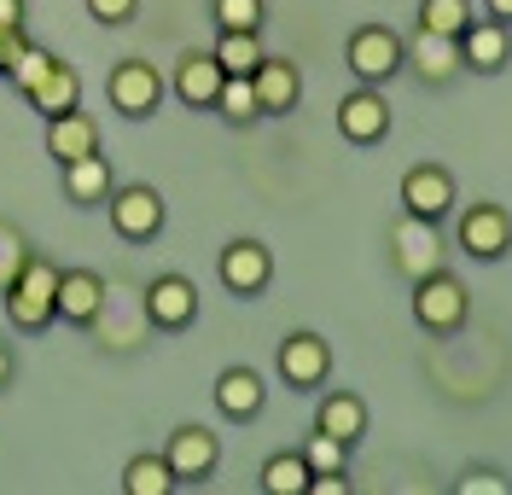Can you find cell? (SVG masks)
<instances>
[{
    "mask_svg": "<svg viewBox=\"0 0 512 495\" xmlns=\"http://www.w3.org/2000/svg\"><path fill=\"white\" fill-rule=\"evenodd\" d=\"M0 303H6V321L18 332H47L59 321V263L41 257V251H30L24 274L0 292Z\"/></svg>",
    "mask_w": 512,
    "mask_h": 495,
    "instance_id": "6da1fadb",
    "label": "cell"
},
{
    "mask_svg": "<svg viewBox=\"0 0 512 495\" xmlns=\"http://www.w3.org/2000/svg\"><path fill=\"white\" fill-rule=\"evenodd\" d=\"M222 76H227V70L216 65V53H198V47H187V53L175 59V70H169V88H175V99H181L187 111H216Z\"/></svg>",
    "mask_w": 512,
    "mask_h": 495,
    "instance_id": "2e32d148",
    "label": "cell"
},
{
    "mask_svg": "<svg viewBox=\"0 0 512 495\" xmlns=\"http://www.w3.org/2000/svg\"><path fill=\"white\" fill-rule=\"evenodd\" d=\"M274 373H280V385L286 391H326V379H332V344L320 338V332H286L280 338V350H274Z\"/></svg>",
    "mask_w": 512,
    "mask_h": 495,
    "instance_id": "8992f818",
    "label": "cell"
},
{
    "mask_svg": "<svg viewBox=\"0 0 512 495\" xmlns=\"http://www.w3.org/2000/svg\"><path fill=\"white\" fill-rule=\"evenodd\" d=\"M216 274L233 297H262L274 280V251L262 239H227L222 257H216Z\"/></svg>",
    "mask_w": 512,
    "mask_h": 495,
    "instance_id": "7c38bea8",
    "label": "cell"
},
{
    "mask_svg": "<svg viewBox=\"0 0 512 495\" xmlns=\"http://www.w3.org/2000/svg\"><path fill=\"white\" fill-rule=\"evenodd\" d=\"M512 59V24H501V18H472L466 24V35H460V65L472 70V76H501Z\"/></svg>",
    "mask_w": 512,
    "mask_h": 495,
    "instance_id": "9a60e30c",
    "label": "cell"
},
{
    "mask_svg": "<svg viewBox=\"0 0 512 495\" xmlns=\"http://www.w3.org/2000/svg\"><path fill=\"white\" fill-rule=\"evenodd\" d=\"M303 495H350V478L344 472H309V490Z\"/></svg>",
    "mask_w": 512,
    "mask_h": 495,
    "instance_id": "e575fe53",
    "label": "cell"
},
{
    "mask_svg": "<svg viewBox=\"0 0 512 495\" xmlns=\"http://www.w3.org/2000/svg\"><path fill=\"white\" fill-rule=\"evenodd\" d=\"M338 134L350 140V146H379L384 134H390V99L384 88H367V82H355L350 94L338 99Z\"/></svg>",
    "mask_w": 512,
    "mask_h": 495,
    "instance_id": "4fadbf2b",
    "label": "cell"
},
{
    "mask_svg": "<svg viewBox=\"0 0 512 495\" xmlns=\"http://www.w3.org/2000/svg\"><path fill=\"white\" fill-rule=\"evenodd\" d=\"M390 257H396V274H402L408 286L425 280V274H437V268H448L437 222H419V216H402V222H396V233H390Z\"/></svg>",
    "mask_w": 512,
    "mask_h": 495,
    "instance_id": "8fae6325",
    "label": "cell"
},
{
    "mask_svg": "<svg viewBox=\"0 0 512 495\" xmlns=\"http://www.w3.org/2000/svg\"><path fill=\"white\" fill-rule=\"evenodd\" d=\"M163 88H169V76H163L152 59H117V65H111V82H105L111 105L123 111L128 123H146V117H158Z\"/></svg>",
    "mask_w": 512,
    "mask_h": 495,
    "instance_id": "52a82bcc",
    "label": "cell"
},
{
    "mask_svg": "<svg viewBox=\"0 0 512 495\" xmlns=\"http://www.w3.org/2000/svg\"><path fill=\"white\" fill-rule=\"evenodd\" d=\"M210 53H216V65H222L227 76H251V70L262 65V53H268V47H262V35H256V30H222Z\"/></svg>",
    "mask_w": 512,
    "mask_h": 495,
    "instance_id": "484cf974",
    "label": "cell"
},
{
    "mask_svg": "<svg viewBox=\"0 0 512 495\" xmlns=\"http://www.w3.org/2000/svg\"><path fill=\"white\" fill-rule=\"evenodd\" d=\"M82 6H88V18L105 24V30H123V24H134V12H140V0H82Z\"/></svg>",
    "mask_w": 512,
    "mask_h": 495,
    "instance_id": "d6a6232c",
    "label": "cell"
},
{
    "mask_svg": "<svg viewBox=\"0 0 512 495\" xmlns=\"http://www.w3.org/2000/svg\"><path fill=\"white\" fill-rule=\"evenodd\" d=\"M163 461H169V472H175L181 484H210L216 466H222V437H216L210 426H198V420H187V426L169 431Z\"/></svg>",
    "mask_w": 512,
    "mask_h": 495,
    "instance_id": "9c48e42d",
    "label": "cell"
},
{
    "mask_svg": "<svg viewBox=\"0 0 512 495\" xmlns=\"http://www.w3.org/2000/svg\"><path fill=\"white\" fill-rule=\"evenodd\" d=\"M117 187V175H111V158L105 152H88V158H76V164H64V198L76 204V210H99L105 198Z\"/></svg>",
    "mask_w": 512,
    "mask_h": 495,
    "instance_id": "7402d4cb",
    "label": "cell"
},
{
    "mask_svg": "<svg viewBox=\"0 0 512 495\" xmlns=\"http://www.w3.org/2000/svg\"><path fill=\"white\" fill-rule=\"evenodd\" d=\"M256 484H262V495H303L309 490V461H303V449H280V455H268Z\"/></svg>",
    "mask_w": 512,
    "mask_h": 495,
    "instance_id": "d4e9b609",
    "label": "cell"
},
{
    "mask_svg": "<svg viewBox=\"0 0 512 495\" xmlns=\"http://www.w3.org/2000/svg\"><path fill=\"white\" fill-rule=\"evenodd\" d=\"M315 431H326V437H338L344 449H355L361 437H367V402L355 391H326L315 408Z\"/></svg>",
    "mask_w": 512,
    "mask_h": 495,
    "instance_id": "603a6c76",
    "label": "cell"
},
{
    "mask_svg": "<svg viewBox=\"0 0 512 495\" xmlns=\"http://www.w3.org/2000/svg\"><path fill=\"white\" fill-rule=\"evenodd\" d=\"M396 198H402V216H419V222H448V216H454V204H460L454 175H448L443 164H408V169H402Z\"/></svg>",
    "mask_w": 512,
    "mask_h": 495,
    "instance_id": "ba28073f",
    "label": "cell"
},
{
    "mask_svg": "<svg viewBox=\"0 0 512 495\" xmlns=\"http://www.w3.org/2000/svg\"><path fill=\"white\" fill-rule=\"evenodd\" d=\"M88 152H105V140H99V123L76 105V111H64V117H47V158L53 164H76V158H88Z\"/></svg>",
    "mask_w": 512,
    "mask_h": 495,
    "instance_id": "d6986e66",
    "label": "cell"
},
{
    "mask_svg": "<svg viewBox=\"0 0 512 495\" xmlns=\"http://www.w3.org/2000/svg\"><path fill=\"white\" fill-rule=\"evenodd\" d=\"M303 461H309V472H344V466H350V449H344L338 437L315 431V437H309V449H303Z\"/></svg>",
    "mask_w": 512,
    "mask_h": 495,
    "instance_id": "4dcf8cb0",
    "label": "cell"
},
{
    "mask_svg": "<svg viewBox=\"0 0 512 495\" xmlns=\"http://www.w3.org/2000/svg\"><path fill=\"white\" fill-rule=\"evenodd\" d=\"M210 18H216V30H256L262 35L268 6L262 0H210Z\"/></svg>",
    "mask_w": 512,
    "mask_h": 495,
    "instance_id": "f546056e",
    "label": "cell"
},
{
    "mask_svg": "<svg viewBox=\"0 0 512 495\" xmlns=\"http://www.w3.org/2000/svg\"><path fill=\"white\" fill-rule=\"evenodd\" d=\"M24 30V0H0V35Z\"/></svg>",
    "mask_w": 512,
    "mask_h": 495,
    "instance_id": "d590c367",
    "label": "cell"
},
{
    "mask_svg": "<svg viewBox=\"0 0 512 495\" xmlns=\"http://www.w3.org/2000/svg\"><path fill=\"white\" fill-rule=\"evenodd\" d=\"M454 245H460L472 263H501V257L512 251L507 204H495V198H472L466 210L454 204Z\"/></svg>",
    "mask_w": 512,
    "mask_h": 495,
    "instance_id": "5b68a950",
    "label": "cell"
},
{
    "mask_svg": "<svg viewBox=\"0 0 512 495\" xmlns=\"http://www.w3.org/2000/svg\"><path fill=\"white\" fill-rule=\"evenodd\" d=\"M30 251H35V245L24 239V228H18V222H0V292H6V286L24 274Z\"/></svg>",
    "mask_w": 512,
    "mask_h": 495,
    "instance_id": "f1b7e54d",
    "label": "cell"
},
{
    "mask_svg": "<svg viewBox=\"0 0 512 495\" xmlns=\"http://www.w3.org/2000/svg\"><path fill=\"white\" fill-rule=\"evenodd\" d=\"M454 495H512V484L501 472H489V466H472V472L454 484Z\"/></svg>",
    "mask_w": 512,
    "mask_h": 495,
    "instance_id": "836d02e7",
    "label": "cell"
},
{
    "mask_svg": "<svg viewBox=\"0 0 512 495\" xmlns=\"http://www.w3.org/2000/svg\"><path fill=\"white\" fill-rule=\"evenodd\" d=\"M216 117H222V123H233V129H251V123H262L251 76H222V94H216Z\"/></svg>",
    "mask_w": 512,
    "mask_h": 495,
    "instance_id": "4316f807",
    "label": "cell"
},
{
    "mask_svg": "<svg viewBox=\"0 0 512 495\" xmlns=\"http://www.w3.org/2000/svg\"><path fill=\"white\" fill-rule=\"evenodd\" d=\"M472 18H478V12H472V0H419V30L448 35V41H460Z\"/></svg>",
    "mask_w": 512,
    "mask_h": 495,
    "instance_id": "83f0119b",
    "label": "cell"
},
{
    "mask_svg": "<svg viewBox=\"0 0 512 495\" xmlns=\"http://www.w3.org/2000/svg\"><path fill=\"white\" fill-rule=\"evenodd\" d=\"M47 65H53V53H47V47H30V53H24V59H18V65H12V76H6V82H12V88H18V94H30L35 82H41V76H47Z\"/></svg>",
    "mask_w": 512,
    "mask_h": 495,
    "instance_id": "1f68e13d",
    "label": "cell"
},
{
    "mask_svg": "<svg viewBox=\"0 0 512 495\" xmlns=\"http://www.w3.org/2000/svg\"><path fill=\"white\" fill-rule=\"evenodd\" d=\"M105 216H111V233L128 239V245H152L169 222V204L152 181H117L111 198H105Z\"/></svg>",
    "mask_w": 512,
    "mask_h": 495,
    "instance_id": "3957f363",
    "label": "cell"
},
{
    "mask_svg": "<svg viewBox=\"0 0 512 495\" xmlns=\"http://www.w3.org/2000/svg\"><path fill=\"white\" fill-rule=\"evenodd\" d=\"M12 373H18V362H12V344H6V338H0V391H6V385H12Z\"/></svg>",
    "mask_w": 512,
    "mask_h": 495,
    "instance_id": "8d00e7d4",
    "label": "cell"
},
{
    "mask_svg": "<svg viewBox=\"0 0 512 495\" xmlns=\"http://www.w3.org/2000/svg\"><path fill=\"white\" fill-rule=\"evenodd\" d=\"M251 88H256V111L262 117H291L303 105V70L280 59V53H262V65L251 70Z\"/></svg>",
    "mask_w": 512,
    "mask_h": 495,
    "instance_id": "5bb4252c",
    "label": "cell"
},
{
    "mask_svg": "<svg viewBox=\"0 0 512 495\" xmlns=\"http://www.w3.org/2000/svg\"><path fill=\"white\" fill-rule=\"evenodd\" d=\"M24 105H30L41 123H47V117H64V111H76V105H82V70L70 65V59H59V53H53L47 76H41L30 94H24Z\"/></svg>",
    "mask_w": 512,
    "mask_h": 495,
    "instance_id": "ac0fdd59",
    "label": "cell"
},
{
    "mask_svg": "<svg viewBox=\"0 0 512 495\" xmlns=\"http://www.w3.org/2000/svg\"><path fill=\"white\" fill-rule=\"evenodd\" d=\"M216 408H222V420H233V426L262 420V408H268L262 373H256V367H222V373H216Z\"/></svg>",
    "mask_w": 512,
    "mask_h": 495,
    "instance_id": "e0dca14e",
    "label": "cell"
},
{
    "mask_svg": "<svg viewBox=\"0 0 512 495\" xmlns=\"http://www.w3.org/2000/svg\"><path fill=\"white\" fill-rule=\"evenodd\" d=\"M344 65H350L355 82L367 88H384L408 70V41L390 30V24H361V30L344 41Z\"/></svg>",
    "mask_w": 512,
    "mask_h": 495,
    "instance_id": "277c9868",
    "label": "cell"
},
{
    "mask_svg": "<svg viewBox=\"0 0 512 495\" xmlns=\"http://www.w3.org/2000/svg\"><path fill=\"white\" fill-rule=\"evenodd\" d=\"M408 70H414L425 88H448L454 76H460V41H448V35H431L419 30L414 41H408Z\"/></svg>",
    "mask_w": 512,
    "mask_h": 495,
    "instance_id": "ffe728a7",
    "label": "cell"
},
{
    "mask_svg": "<svg viewBox=\"0 0 512 495\" xmlns=\"http://www.w3.org/2000/svg\"><path fill=\"white\" fill-rule=\"evenodd\" d=\"M408 309H414V321L431 332V338H454V332H466V321H472V292H466V280H460V274L437 268V274L414 280Z\"/></svg>",
    "mask_w": 512,
    "mask_h": 495,
    "instance_id": "7a4b0ae2",
    "label": "cell"
},
{
    "mask_svg": "<svg viewBox=\"0 0 512 495\" xmlns=\"http://www.w3.org/2000/svg\"><path fill=\"white\" fill-rule=\"evenodd\" d=\"M99 303H105V280L94 268H59V321L64 327H94Z\"/></svg>",
    "mask_w": 512,
    "mask_h": 495,
    "instance_id": "44dd1931",
    "label": "cell"
},
{
    "mask_svg": "<svg viewBox=\"0 0 512 495\" xmlns=\"http://www.w3.org/2000/svg\"><path fill=\"white\" fill-rule=\"evenodd\" d=\"M181 490V478L169 472V461L163 455H128V466H123V495H175Z\"/></svg>",
    "mask_w": 512,
    "mask_h": 495,
    "instance_id": "cb8c5ba5",
    "label": "cell"
},
{
    "mask_svg": "<svg viewBox=\"0 0 512 495\" xmlns=\"http://www.w3.org/2000/svg\"><path fill=\"white\" fill-rule=\"evenodd\" d=\"M483 18H501V24H512V0H483Z\"/></svg>",
    "mask_w": 512,
    "mask_h": 495,
    "instance_id": "74e56055",
    "label": "cell"
},
{
    "mask_svg": "<svg viewBox=\"0 0 512 495\" xmlns=\"http://www.w3.org/2000/svg\"><path fill=\"white\" fill-rule=\"evenodd\" d=\"M140 303H146V321L152 332H187L198 321V286H192L187 274H152L146 286H140Z\"/></svg>",
    "mask_w": 512,
    "mask_h": 495,
    "instance_id": "30bf717a",
    "label": "cell"
}]
</instances>
